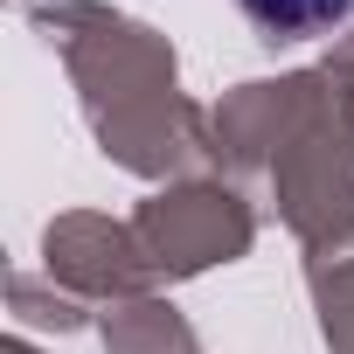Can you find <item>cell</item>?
<instances>
[{"label":"cell","mask_w":354,"mask_h":354,"mask_svg":"<svg viewBox=\"0 0 354 354\" xmlns=\"http://www.w3.org/2000/svg\"><path fill=\"white\" fill-rule=\"evenodd\" d=\"M347 8H354V0H236V15L264 42H313V35L340 28Z\"/></svg>","instance_id":"cell-1"}]
</instances>
